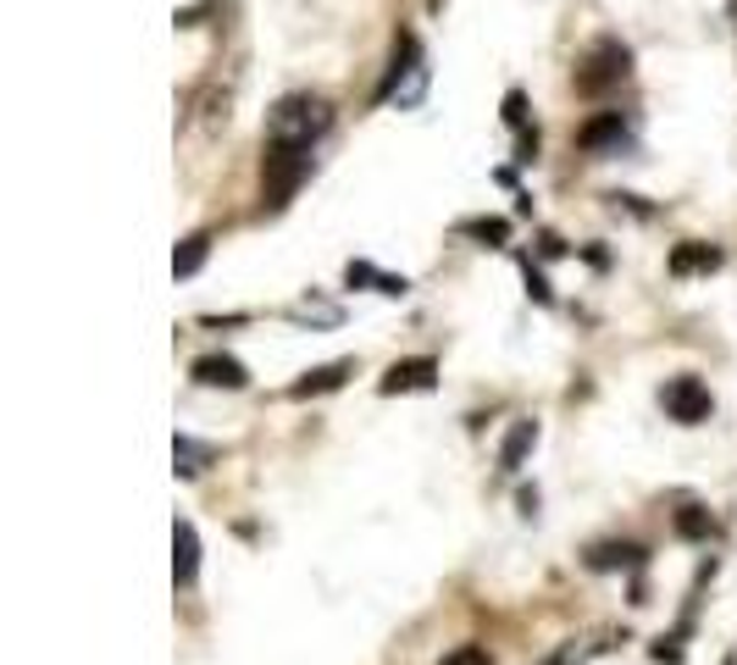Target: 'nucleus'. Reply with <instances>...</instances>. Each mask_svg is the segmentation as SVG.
I'll use <instances>...</instances> for the list:
<instances>
[{
    "mask_svg": "<svg viewBox=\"0 0 737 665\" xmlns=\"http://www.w3.org/2000/svg\"><path fill=\"white\" fill-rule=\"evenodd\" d=\"M311 166H316V144L267 139V155H261V206L267 211H283L294 200V189L311 178Z\"/></svg>",
    "mask_w": 737,
    "mask_h": 665,
    "instance_id": "nucleus-1",
    "label": "nucleus"
},
{
    "mask_svg": "<svg viewBox=\"0 0 737 665\" xmlns=\"http://www.w3.org/2000/svg\"><path fill=\"white\" fill-rule=\"evenodd\" d=\"M327 128H334V106L321 95H283L267 117V139H283V144H316Z\"/></svg>",
    "mask_w": 737,
    "mask_h": 665,
    "instance_id": "nucleus-2",
    "label": "nucleus"
},
{
    "mask_svg": "<svg viewBox=\"0 0 737 665\" xmlns=\"http://www.w3.org/2000/svg\"><path fill=\"white\" fill-rule=\"evenodd\" d=\"M627 72H632V50H627L621 39H599V45L583 56V67H577V95L605 101L610 90H621V83H627Z\"/></svg>",
    "mask_w": 737,
    "mask_h": 665,
    "instance_id": "nucleus-3",
    "label": "nucleus"
},
{
    "mask_svg": "<svg viewBox=\"0 0 737 665\" xmlns=\"http://www.w3.org/2000/svg\"><path fill=\"white\" fill-rule=\"evenodd\" d=\"M660 405H666L671 422H682V428H699V422H710V416H715V394L699 377H671L660 388Z\"/></svg>",
    "mask_w": 737,
    "mask_h": 665,
    "instance_id": "nucleus-4",
    "label": "nucleus"
},
{
    "mask_svg": "<svg viewBox=\"0 0 737 665\" xmlns=\"http://www.w3.org/2000/svg\"><path fill=\"white\" fill-rule=\"evenodd\" d=\"M438 383V361L433 355H417V361H394L377 383V394H417V388H433Z\"/></svg>",
    "mask_w": 737,
    "mask_h": 665,
    "instance_id": "nucleus-5",
    "label": "nucleus"
},
{
    "mask_svg": "<svg viewBox=\"0 0 737 665\" xmlns=\"http://www.w3.org/2000/svg\"><path fill=\"white\" fill-rule=\"evenodd\" d=\"M189 377H195L200 388H227V394H238L244 383H250V372H244L233 355H200V361L189 366Z\"/></svg>",
    "mask_w": 737,
    "mask_h": 665,
    "instance_id": "nucleus-6",
    "label": "nucleus"
},
{
    "mask_svg": "<svg viewBox=\"0 0 737 665\" xmlns=\"http://www.w3.org/2000/svg\"><path fill=\"white\" fill-rule=\"evenodd\" d=\"M627 139V117L621 112H599V117H588L583 128H577V150H588V155H605V150H616Z\"/></svg>",
    "mask_w": 737,
    "mask_h": 665,
    "instance_id": "nucleus-7",
    "label": "nucleus"
},
{
    "mask_svg": "<svg viewBox=\"0 0 737 665\" xmlns=\"http://www.w3.org/2000/svg\"><path fill=\"white\" fill-rule=\"evenodd\" d=\"M195 576H200V533H195V522H178L173 527V582L195 588Z\"/></svg>",
    "mask_w": 737,
    "mask_h": 665,
    "instance_id": "nucleus-8",
    "label": "nucleus"
},
{
    "mask_svg": "<svg viewBox=\"0 0 737 665\" xmlns=\"http://www.w3.org/2000/svg\"><path fill=\"white\" fill-rule=\"evenodd\" d=\"M715 267H721V249L704 244V238H688V244L671 249V272H677V278H688V272H715Z\"/></svg>",
    "mask_w": 737,
    "mask_h": 665,
    "instance_id": "nucleus-9",
    "label": "nucleus"
},
{
    "mask_svg": "<svg viewBox=\"0 0 737 665\" xmlns=\"http://www.w3.org/2000/svg\"><path fill=\"white\" fill-rule=\"evenodd\" d=\"M350 372H355L350 361H334V366H316V372H305V377H300V383H294L289 394H294V399H316V394H334V388H344V377H350Z\"/></svg>",
    "mask_w": 737,
    "mask_h": 665,
    "instance_id": "nucleus-10",
    "label": "nucleus"
},
{
    "mask_svg": "<svg viewBox=\"0 0 737 665\" xmlns=\"http://www.w3.org/2000/svg\"><path fill=\"white\" fill-rule=\"evenodd\" d=\"M533 444H538V422H533V416H522V422L511 428V439H505V450H500V471H522V460H527Z\"/></svg>",
    "mask_w": 737,
    "mask_h": 665,
    "instance_id": "nucleus-11",
    "label": "nucleus"
},
{
    "mask_svg": "<svg viewBox=\"0 0 737 665\" xmlns=\"http://www.w3.org/2000/svg\"><path fill=\"white\" fill-rule=\"evenodd\" d=\"M211 256V233H189L178 249H173V278H195Z\"/></svg>",
    "mask_w": 737,
    "mask_h": 665,
    "instance_id": "nucleus-12",
    "label": "nucleus"
},
{
    "mask_svg": "<svg viewBox=\"0 0 737 665\" xmlns=\"http://www.w3.org/2000/svg\"><path fill=\"white\" fill-rule=\"evenodd\" d=\"M211 455H217V450H211V444H195L189 433H178V439H173V460H178V471H184V477L206 471V460H211Z\"/></svg>",
    "mask_w": 737,
    "mask_h": 665,
    "instance_id": "nucleus-13",
    "label": "nucleus"
},
{
    "mask_svg": "<svg viewBox=\"0 0 737 665\" xmlns=\"http://www.w3.org/2000/svg\"><path fill=\"white\" fill-rule=\"evenodd\" d=\"M643 560V549L637 544H599L594 555H588V565L594 571H616V565H637Z\"/></svg>",
    "mask_w": 737,
    "mask_h": 665,
    "instance_id": "nucleus-14",
    "label": "nucleus"
},
{
    "mask_svg": "<svg viewBox=\"0 0 737 665\" xmlns=\"http://www.w3.org/2000/svg\"><path fill=\"white\" fill-rule=\"evenodd\" d=\"M677 538H688V544L710 538V511H704V505H682V511H677Z\"/></svg>",
    "mask_w": 737,
    "mask_h": 665,
    "instance_id": "nucleus-15",
    "label": "nucleus"
},
{
    "mask_svg": "<svg viewBox=\"0 0 737 665\" xmlns=\"http://www.w3.org/2000/svg\"><path fill=\"white\" fill-rule=\"evenodd\" d=\"M466 233L482 238V244H505L511 238V222L505 217H477V222H466Z\"/></svg>",
    "mask_w": 737,
    "mask_h": 665,
    "instance_id": "nucleus-16",
    "label": "nucleus"
},
{
    "mask_svg": "<svg viewBox=\"0 0 737 665\" xmlns=\"http://www.w3.org/2000/svg\"><path fill=\"white\" fill-rule=\"evenodd\" d=\"M505 122H511L516 133L527 128V95H522V90H511V95H505Z\"/></svg>",
    "mask_w": 737,
    "mask_h": 665,
    "instance_id": "nucleus-17",
    "label": "nucleus"
},
{
    "mask_svg": "<svg viewBox=\"0 0 737 665\" xmlns=\"http://www.w3.org/2000/svg\"><path fill=\"white\" fill-rule=\"evenodd\" d=\"M444 665H488V649L477 643V649H460V654H449Z\"/></svg>",
    "mask_w": 737,
    "mask_h": 665,
    "instance_id": "nucleus-18",
    "label": "nucleus"
},
{
    "mask_svg": "<svg viewBox=\"0 0 737 665\" xmlns=\"http://www.w3.org/2000/svg\"><path fill=\"white\" fill-rule=\"evenodd\" d=\"M527 289H533V300H543V305H549V283H543V272H533V267H527Z\"/></svg>",
    "mask_w": 737,
    "mask_h": 665,
    "instance_id": "nucleus-19",
    "label": "nucleus"
},
{
    "mask_svg": "<svg viewBox=\"0 0 737 665\" xmlns=\"http://www.w3.org/2000/svg\"><path fill=\"white\" fill-rule=\"evenodd\" d=\"M726 665H732V660H726Z\"/></svg>",
    "mask_w": 737,
    "mask_h": 665,
    "instance_id": "nucleus-20",
    "label": "nucleus"
},
{
    "mask_svg": "<svg viewBox=\"0 0 737 665\" xmlns=\"http://www.w3.org/2000/svg\"><path fill=\"white\" fill-rule=\"evenodd\" d=\"M732 12H737V7H732Z\"/></svg>",
    "mask_w": 737,
    "mask_h": 665,
    "instance_id": "nucleus-21",
    "label": "nucleus"
}]
</instances>
